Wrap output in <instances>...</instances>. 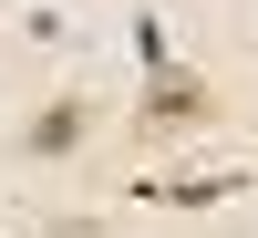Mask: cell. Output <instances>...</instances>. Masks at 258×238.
<instances>
[{"instance_id": "6da1fadb", "label": "cell", "mask_w": 258, "mask_h": 238, "mask_svg": "<svg viewBox=\"0 0 258 238\" xmlns=\"http://www.w3.org/2000/svg\"><path fill=\"white\" fill-rule=\"evenodd\" d=\"M197 124H217V83H207V73H186V62H145L135 135H145V145H176V135H197Z\"/></svg>"}, {"instance_id": "3957f363", "label": "cell", "mask_w": 258, "mask_h": 238, "mask_svg": "<svg viewBox=\"0 0 258 238\" xmlns=\"http://www.w3.org/2000/svg\"><path fill=\"white\" fill-rule=\"evenodd\" d=\"M145 197H155V207H217V197H238V176H176V186L145 176Z\"/></svg>"}, {"instance_id": "277c9868", "label": "cell", "mask_w": 258, "mask_h": 238, "mask_svg": "<svg viewBox=\"0 0 258 238\" xmlns=\"http://www.w3.org/2000/svg\"><path fill=\"white\" fill-rule=\"evenodd\" d=\"M41 238H114V228H103V218H52Z\"/></svg>"}, {"instance_id": "7a4b0ae2", "label": "cell", "mask_w": 258, "mask_h": 238, "mask_svg": "<svg viewBox=\"0 0 258 238\" xmlns=\"http://www.w3.org/2000/svg\"><path fill=\"white\" fill-rule=\"evenodd\" d=\"M93 124H103L93 93H41L31 114H21V156H31V166H62V156L93 145Z\"/></svg>"}]
</instances>
